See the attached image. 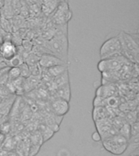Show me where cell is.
<instances>
[{"instance_id":"6da1fadb","label":"cell","mask_w":139,"mask_h":156,"mask_svg":"<svg viewBox=\"0 0 139 156\" xmlns=\"http://www.w3.org/2000/svg\"><path fill=\"white\" fill-rule=\"evenodd\" d=\"M46 48L51 54L67 63L68 54V26L67 24L55 25V35L51 40L47 41Z\"/></svg>"},{"instance_id":"7a4b0ae2","label":"cell","mask_w":139,"mask_h":156,"mask_svg":"<svg viewBox=\"0 0 139 156\" xmlns=\"http://www.w3.org/2000/svg\"><path fill=\"white\" fill-rule=\"evenodd\" d=\"M118 37L121 43L122 55L126 58L137 63L139 48L137 39L134 38L133 35L125 32H120Z\"/></svg>"},{"instance_id":"3957f363","label":"cell","mask_w":139,"mask_h":156,"mask_svg":"<svg viewBox=\"0 0 139 156\" xmlns=\"http://www.w3.org/2000/svg\"><path fill=\"white\" fill-rule=\"evenodd\" d=\"M102 145L106 151L116 155H119L124 153L127 150L128 141L120 134L117 133L108 138L103 139Z\"/></svg>"},{"instance_id":"277c9868","label":"cell","mask_w":139,"mask_h":156,"mask_svg":"<svg viewBox=\"0 0 139 156\" xmlns=\"http://www.w3.org/2000/svg\"><path fill=\"white\" fill-rule=\"evenodd\" d=\"M122 55V46L118 36L107 39L100 47L99 55L101 59L109 58Z\"/></svg>"},{"instance_id":"5b68a950","label":"cell","mask_w":139,"mask_h":156,"mask_svg":"<svg viewBox=\"0 0 139 156\" xmlns=\"http://www.w3.org/2000/svg\"><path fill=\"white\" fill-rule=\"evenodd\" d=\"M127 59L123 55L101 59L98 63V69L102 73H115L121 69Z\"/></svg>"},{"instance_id":"8992f818","label":"cell","mask_w":139,"mask_h":156,"mask_svg":"<svg viewBox=\"0 0 139 156\" xmlns=\"http://www.w3.org/2000/svg\"><path fill=\"white\" fill-rule=\"evenodd\" d=\"M72 16L71 12L68 8V4L67 2H61L59 6L56 10L55 14L54 15L52 22L54 25H62L67 24V22Z\"/></svg>"},{"instance_id":"52a82bcc","label":"cell","mask_w":139,"mask_h":156,"mask_svg":"<svg viewBox=\"0 0 139 156\" xmlns=\"http://www.w3.org/2000/svg\"><path fill=\"white\" fill-rule=\"evenodd\" d=\"M17 55V46L11 41H4L0 44V56L5 61L10 60Z\"/></svg>"},{"instance_id":"ba28073f","label":"cell","mask_w":139,"mask_h":156,"mask_svg":"<svg viewBox=\"0 0 139 156\" xmlns=\"http://www.w3.org/2000/svg\"><path fill=\"white\" fill-rule=\"evenodd\" d=\"M66 63H67L66 62L51 54L41 55L39 59V65L41 66L42 69H47V68H50L54 66L66 64Z\"/></svg>"},{"instance_id":"9c48e42d","label":"cell","mask_w":139,"mask_h":156,"mask_svg":"<svg viewBox=\"0 0 139 156\" xmlns=\"http://www.w3.org/2000/svg\"><path fill=\"white\" fill-rule=\"evenodd\" d=\"M68 102H69L66 101V100L56 98L55 99L53 100V102H51V110L55 114L62 117L68 112V110H69V103Z\"/></svg>"},{"instance_id":"30bf717a","label":"cell","mask_w":139,"mask_h":156,"mask_svg":"<svg viewBox=\"0 0 139 156\" xmlns=\"http://www.w3.org/2000/svg\"><path fill=\"white\" fill-rule=\"evenodd\" d=\"M68 64H61V65H56L54 67H51L47 69H44V71L46 72L49 77L51 78V80L54 79L56 76L63 74V73H65L66 71H68Z\"/></svg>"},{"instance_id":"8fae6325","label":"cell","mask_w":139,"mask_h":156,"mask_svg":"<svg viewBox=\"0 0 139 156\" xmlns=\"http://www.w3.org/2000/svg\"><path fill=\"white\" fill-rule=\"evenodd\" d=\"M55 90L57 98H62V99L66 100V101L69 102L71 97V90L69 83H67L65 85L56 88Z\"/></svg>"},{"instance_id":"7c38bea8","label":"cell","mask_w":139,"mask_h":156,"mask_svg":"<svg viewBox=\"0 0 139 156\" xmlns=\"http://www.w3.org/2000/svg\"><path fill=\"white\" fill-rule=\"evenodd\" d=\"M116 91V89L113 85H102L98 88L96 90V96H99L103 98L113 96Z\"/></svg>"},{"instance_id":"4fadbf2b","label":"cell","mask_w":139,"mask_h":156,"mask_svg":"<svg viewBox=\"0 0 139 156\" xmlns=\"http://www.w3.org/2000/svg\"><path fill=\"white\" fill-rule=\"evenodd\" d=\"M107 107H94V110H93V119L94 120V122L99 121L101 119H105V118H107Z\"/></svg>"},{"instance_id":"5bb4252c","label":"cell","mask_w":139,"mask_h":156,"mask_svg":"<svg viewBox=\"0 0 139 156\" xmlns=\"http://www.w3.org/2000/svg\"><path fill=\"white\" fill-rule=\"evenodd\" d=\"M52 82H53L54 87L55 89L62 86V85H65L67 83H69V79H68V71H66L65 73L63 74L56 76L54 79H52Z\"/></svg>"},{"instance_id":"9a60e30c","label":"cell","mask_w":139,"mask_h":156,"mask_svg":"<svg viewBox=\"0 0 139 156\" xmlns=\"http://www.w3.org/2000/svg\"><path fill=\"white\" fill-rule=\"evenodd\" d=\"M24 18L22 17L20 15H17V16H14L11 19L12 21V30L13 32H16L17 30H19L20 29L23 28V25L24 24Z\"/></svg>"},{"instance_id":"2e32d148","label":"cell","mask_w":139,"mask_h":156,"mask_svg":"<svg viewBox=\"0 0 139 156\" xmlns=\"http://www.w3.org/2000/svg\"><path fill=\"white\" fill-rule=\"evenodd\" d=\"M0 28L6 33H9V34L13 33L11 20L7 19L2 16H0Z\"/></svg>"},{"instance_id":"e0dca14e","label":"cell","mask_w":139,"mask_h":156,"mask_svg":"<svg viewBox=\"0 0 139 156\" xmlns=\"http://www.w3.org/2000/svg\"><path fill=\"white\" fill-rule=\"evenodd\" d=\"M39 59H40V57H38L36 55H34V53L30 52L26 57V58H25L24 63H26L27 65L30 68V67H33V66L39 64Z\"/></svg>"},{"instance_id":"ac0fdd59","label":"cell","mask_w":139,"mask_h":156,"mask_svg":"<svg viewBox=\"0 0 139 156\" xmlns=\"http://www.w3.org/2000/svg\"><path fill=\"white\" fill-rule=\"evenodd\" d=\"M23 63H24V59L22 58L21 56L17 54L16 55L14 56L10 60L7 61L6 63H7V65H8L11 68H19Z\"/></svg>"},{"instance_id":"d6986e66","label":"cell","mask_w":139,"mask_h":156,"mask_svg":"<svg viewBox=\"0 0 139 156\" xmlns=\"http://www.w3.org/2000/svg\"><path fill=\"white\" fill-rule=\"evenodd\" d=\"M118 133L124 136L127 141H129L131 136V131H130V124H124L119 129Z\"/></svg>"},{"instance_id":"ffe728a7","label":"cell","mask_w":139,"mask_h":156,"mask_svg":"<svg viewBox=\"0 0 139 156\" xmlns=\"http://www.w3.org/2000/svg\"><path fill=\"white\" fill-rule=\"evenodd\" d=\"M32 53H34V55H36L38 57H41V55H47V54H51V52L49 51L48 49L45 47V46H34L33 49L31 51ZM52 55V54H51Z\"/></svg>"},{"instance_id":"44dd1931","label":"cell","mask_w":139,"mask_h":156,"mask_svg":"<svg viewBox=\"0 0 139 156\" xmlns=\"http://www.w3.org/2000/svg\"><path fill=\"white\" fill-rule=\"evenodd\" d=\"M7 77L8 81H14L19 77H20V73L19 68H11L7 72Z\"/></svg>"},{"instance_id":"7402d4cb","label":"cell","mask_w":139,"mask_h":156,"mask_svg":"<svg viewBox=\"0 0 139 156\" xmlns=\"http://www.w3.org/2000/svg\"><path fill=\"white\" fill-rule=\"evenodd\" d=\"M11 7H12L13 16L20 15V12L21 10V3L20 2V0H12L11 1Z\"/></svg>"},{"instance_id":"603a6c76","label":"cell","mask_w":139,"mask_h":156,"mask_svg":"<svg viewBox=\"0 0 139 156\" xmlns=\"http://www.w3.org/2000/svg\"><path fill=\"white\" fill-rule=\"evenodd\" d=\"M55 132L52 131L49 127H43L42 130H41L40 133L41 135V137H42V141H47L48 139H50L51 136H53V134Z\"/></svg>"},{"instance_id":"cb8c5ba5","label":"cell","mask_w":139,"mask_h":156,"mask_svg":"<svg viewBox=\"0 0 139 156\" xmlns=\"http://www.w3.org/2000/svg\"><path fill=\"white\" fill-rule=\"evenodd\" d=\"M19 69L20 73V77L25 79V78L29 77V76H30V71H29V66L27 65L24 62L20 66Z\"/></svg>"},{"instance_id":"d4e9b609","label":"cell","mask_w":139,"mask_h":156,"mask_svg":"<svg viewBox=\"0 0 139 156\" xmlns=\"http://www.w3.org/2000/svg\"><path fill=\"white\" fill-rule=\"evenodd\" d=\"M33 46H34V44L32 42L31 40H29V39H23L21 43V47L24 49V51L28 52V53H30L33 49Z\"/></svg>"},{"instance_id":"484cf974","label":"cell","mask_w":139,"mask_h":156,"mask_svg":"<svg viewBox=\"0 0 139 156\" xmlns=\"http://www.w3.org/2000/svg\"><path fill=\"white\" fill-rule=\"evenodd\" d=\"M94 104V107H106L107 106V100L106 98H103L99 96H96L93 102Z\"/></svg>"},{"instance_id":"4316f807","label":"cell","mask_w":139,"mask_h":156,"mask_svg":"<svg viewBox=\"0 0 139 156\" xmlns=\"http://www.w3.org/2000/svg\"><path fill=\"white\" fill-rule=\"evenodd\" d=\"M106 100H107V106L112 107V108L117 107H118V105H119V100L117 99L116 97H114V96L107 98H106ZM107 106H106V107H107Z\"/></svg>"},{"instance_id":"83f0119b","label":"cell","mask_w":139,"mask_h":156,"mask_svg":"<svg viewBox=\"0 0 139 156\" xmlns=\"http://www.w3.org/2000/svg\"><path fill=\"white\" fill-rule=\"evenodd\" d=\"M12 34L6 33L0 28V44H2L4 41H11Z\"/></svg>"},{"instance_id":"f1b7e54d","label":"cell","mask_w":139,"mask_h":156,"mask_svg":"<svg viewBox=\"0 0 139 156\" xmlns=\"http://www.w3.org/2000/svg\"><path fill=\"white\" fill-rule=\"evenodd\" d=\"M130 131H131V136H137L139 134V124L138 122L135 121L130 124Z\"/></svg>"},{"instance_id":"f546056e","label":"cell","mask_w":139,"mask_h":156,"mask_svg":"<svg viewBox=\"0 0 139 156\" xmlns=\"http://www.w3.org/2000/svg\"><path fill=\"white\" fill-rule=\"evenodd\" d=\"M91 138H92L93 141H96V142L102 141V136H101L100 133L98 131L93 133L92 135H91Z\"/></svg>"},{"instance_id":"4dcf8cb0","label":"cell","mask_w":139,"mask_h":156,"mask_svg":"<svg viewBox=\"0 0 139 156\" xmlns=\"http://www.w3.org/2000/svg\"><path fill=\"white\" fill-rule=\"evenodd\" d=\"M7 156H18V154H17L16 151H8Z\"/></svg>"},{"instance_id":"1f68e13d","label":"cell","mask_w":139,"mask_h":156,"mask_svg":"<svg viewBox=\"0 0 139 156\" xmlns=\"http://www.w3.org/2000/svg\"><path fill=\"white\" fill-rule=\"evenodd\" d=\"M3 3H4V0H0V8H2Z\"/></svg>"},{"instance_id":"d6a6232c","label":"cell","mask_w":139,"mask_h":156,"mask_svg":"<svg viewBox=\"0 0 139 156\" xmlns=\"http://www.w3.org/2000/svg\"><path fill=\"white\" fill-rule=\"evenodd\" d=\"M0 16H1V8H0Z\"/></svg>"},{"instance_id":"836d02e7","label":"cell","mask_w":139,"mask_h":156,"mask_svg":"<svg viewBox=\"0 0 139 156\" xmlns=\"http://www.w3.org/2000/svg\"><path fill=\"white\" fill-rule=\"evenodd\" d=\"M0 148H1V146H0Z\"/></svg>"},{"instance_id":"e575fe53","label":"cell","mask_w":139,"mask_h":156,"mask_svg":"<svg viewBox=\"0 0 139 156\" xmlns=\"http://www.w3.org/2000/svg\"><path fill=\"white\" fill-rule=\"evenodd\" d=\"M0 125H1V124H0Z\"/></svg>"}]
</instances>
